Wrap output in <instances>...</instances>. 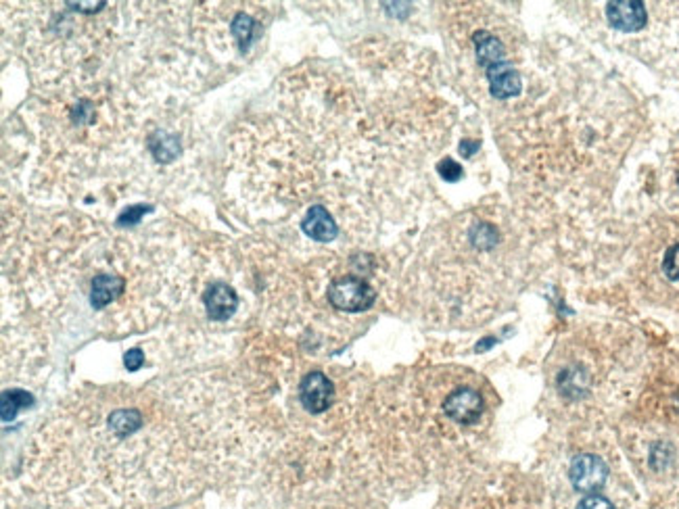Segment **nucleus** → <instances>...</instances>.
<instances>
[{
	"label": "nucleus",
	"mask_w": 679,
	"mask_h": 509,
	"mask_svg": "<svg viewBox=\"0 0 679 509\" xmlns=\"http://www.w3.org/2000/svg\"><path fill=\"white\" fill-rule=\"evenodd\" d=\"M299 401L310 414H322L332 403V382L322 372H310L299 384Z\"/></svg>",
	"instance_id": "obj_3"
},
{
	"label": "nucleus",
	"mask_w": 679,
	"mask_h": 509,
	"mask_svg": "<svg viewBox=\"0 0 679 509\" xmlns=\"http://www.w3.org/2000/svg\"><path fill=\"white\" fill-rule=\"evenodd\" d=\"M571 482L581 493L594 495L606 485L608 468L598 455H579L571 463Z\"/></svg>",
	"instance_id": "obj_2"
},
{
	"label": "nucleus",
	"mask_w": 679,
	"mask_h": 509,
	"mask_svg": "<svg viewBox=\"0 0 679 509\" xmlns=\"http://www.w3.org/2000/svg\"><path fill=\"white\" fill-rule=\"evenodd\" d=\"M479 146H481V145L475 143V140H464V143L460 145V153H463L464 157H471L472 153L479 151Z\"/></svg>",
	"instance_id": "obj_18"
},
{
	"label": "nucleus",
	"mask_w": 679,
	"mask_h": 509,
	"mask_svg": "<svg viewBox=\"0 0 679 509\" xmlns=\"http://www.w3.org/2000/svg\"><path fill=\"white\" fill-rule=\"evenodd\" d=\"M606 17L613 28L621 31H636L646 25V9L642 3H631V0H619V3H608Z\"/></svg>",
	"instance_id": "obj_6"
},
{
	"label": "nucleus",
	"mask_w": 679,
	"mask_h": 509,
	"mask_svg": "<svg viewBox=\"0 0 679 509\" xmlns=\"http://www.w3.org/2000/svg\"><path fill=\"white\" fill-rule=\"evenodd\" d=\"M146 214V207H132V209H126L124 214H121L118 217V224L119 225H137L140 222V217H143Z\"/></svg>",
	"instance_id": "obj_16"
},
{
	"label": "nucleus",
	"mask_w": 679,
	"mask_h": 509,
	"mask_svg": "<svg viewBox=\"0 0 679 509\" xmlns=\"http://www.w3.org/2000/svg\"><path fill=\"white\" fill-rule=\"evenodd\" d=\"M663 272L667 274L669 280L679 282V244H674L663 259Z\"/></svg>",
	"instance_id": "obj_13"
},
{
	"label": "nucleus",
	"mask_w": 679,
	"mask_h": 509,
	"mask_svg": "<svg viewBox=\"0 0 679 509\" xmlns=\"http://www.w3.org/2000/svg\"><path fill=\"white\" fill-rule=\"evenodd\" d=\"M301 230L316 242H332L339 234L335 219L322 205H312L301 222Z\"/></svg>",
	"instance_id": "obj_8"
},
{
	"label": "nucleus",
	"mask_w": 679,
	"mask_h": 509,
	"mask_svg": "<svg viewBox=\"0 0 679 509\" xmlns=\"http://www.w3.org/2000/svg\"><path fill=\"white\" fill-rule=\"evenodd\" d=\"M437 171H439V176H444V180H450V182H456V180L463 178V165L456 163L454 159L439 161Z\"/></svg>",
	"instance_id": "obj_14"
},
{
	"label": "nucleus",
	"mask_w": 679,
	"mask_h": 509,
	"mask_svg": "<svg viewBox=\"0 0 679 509\" xmlns=\"http://www.w3.org/2000/svg\"><path fill=\"white\" fill-rule=\"evenodd\" d=\"M487 82H489V90L496 99H510L521 92V75L516 74V69L512 67V63L499 61L496 66H489L485 69Z\"/></svg>",
	"instance_id": "obj_5"
},
{
	"label": "nucleus",
	"mask_w": 679,
	"mask_h": 509,
	"mask_svg": "<svg viewBox=\"0 0 679 509\" xmlns=\"http://www.w3.org/2000/svg\"><path fill=\"white\" fill-rule=\"evenodd\" d=\"M126 291L124 276L118 274H99L94 276L91 286V305L93 309H105Z\"/></svg>",
	"instance_id": "obj_9"
},
{
	"label": "nucleus",
	"mask_w": 679,
	"mask_h": 509,
	"mask_svg": "<svg viewBox=\"0 0 679 509\" xmlns=\"http://www.w3.org/2000/svg\"><path fill=\"white\" fill-rule=\"evenodd\" d=\"M230 34L241 44V48L245 50L253 40L255 22L249 15H245V13H239V15H234L233 22H230Z\"/></svg>",
	"instance_id": "obj_12"
},
{
	"label": "nucleus",
	"mask_w": 679,
	"mask_h": 509,
	"mask_svg": "<svg viewBox=\"0 0 679 509\" xmlns=\"http://www.w3.org/2000/svg\"><path fill=\"white\" fill-rule=\"evenodd\" d=\"M31 405V397L23 391H4L3 392V420L9 422L22 409H28Z\"/></svg>",
	"instance_id": "obj_11"
},
{
	"label": "nucleus",
	"mask_w": 679,
	"mask_h": 509,
	"mask_svg": "<svg viewBox=\"0 0 679 509\" xmlns=\"http://www.w3.org/2000/svg\"><path fill=\"white\" fill-rule=\"evenodd\" d=\"M472 44H475L477 59L485 69L489 66H496V63L499 61H506L502 42H499L491 31H487V30L475 31V34H472Z\"/></svg>",
	"instance_id": "obj_10"
},
{
	"label": "nucleus",
	"mask_w": 679,
	"mask_h": 509,
	"mask_svg": "<svg viewBox=\"0 0 679 509\" xmlns=\"http://www.w3.org/2000/svg\"><path fill=\"white\" fill-rule=\"evenodd\" d=\"M203 303L211 320L224 321L236 312V307H239V296H236V293L228 285L216 282V285H211L207 288V293L203 296Z\"/></svg>",
	"instance_id": "obj_7"
},
{
	"label": "nucleus",
	"mask_w": 679,
	"mask_h": 509,
	"mask_svg": "<svg viewBox=\"0 0 679 509\" xmlns=\"http://www.w3.org/2000/svg\"><path fill=\"white\" fill-rule=\"evenodd\" d=\"M578 509H614V505L602 495H587V497L581 499Z\"/></svg>",
	"instance_id": "obj_15"
},
{
	"label": "nucleus",
	"mask_w": 679,
	"mask_h": 509,
	"mask_svg": "<svg viewBox=\"0 0 679 509\" xmlns=\"http://www.w3.org/2000/svg\"><path fill=\"white\" fill-rule=\"evenodd\" d=\"M376 299L375 288L357 276H339L329 286V301L339 312H366Z\"/></svg>",
	"instance_id": "obj_1"
},
{
	"label": "nucleus",
	"mask_w": 679,
	"mask_h": 509,
	"mask_svg": "<svg viewBox=\"0 0 679 509\" xmlns=\"http://www.w3.org/2000/svg\"><path fill=\"white\" fill-rule=\"evenodd\" d=\"M445 414L458 424H475L483 414V399L472 389L454 391L444 403Z\"/></svg>",
	"instance_id": "obj_4"
},
{
	"label": "nucleus",
	"mask_w": 679,
	"mask_h": 509,
	"mask_svg": "<svg viewBox=\"0 0 679 509\" xmlns=\"http://www.w3.org/2000/svg\"><path fill=\"white\" fill-rule=\"evenodd\" d=\"M143 364H145V355L140 349H130L126 353V367L130 372L140 370V365H143Z\"/></svg>",
	"instance_id": "obj_17"
}]
</instances>
